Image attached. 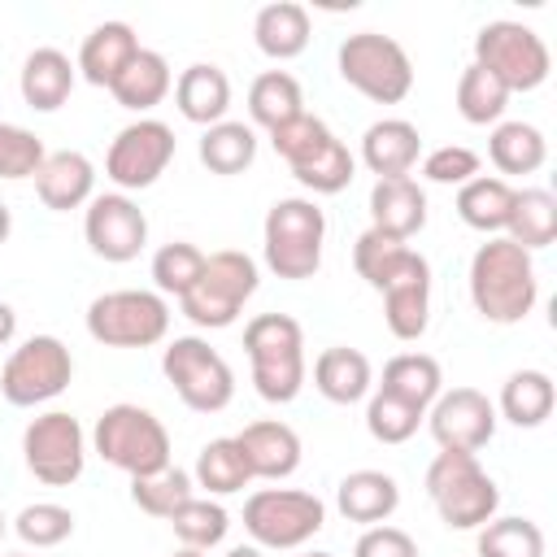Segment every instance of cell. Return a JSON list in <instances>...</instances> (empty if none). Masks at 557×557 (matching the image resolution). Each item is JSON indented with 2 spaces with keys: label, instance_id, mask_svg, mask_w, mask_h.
I'll return each mask as SVG.
<instances>
[{
  "label": "cell",
  "instance_id": "cell-18",
  "mask_svg": "<svg viewBox=\"0 0 557 557\" xmlns=\"http://www.w3.org/2000/svg\"><path fill=\"white\" fill-rule=\"evenodd\" d=\"M370 226L392 239H413L426 226V191L418 178H374L370 187Z\"/></svg>",
  "mask_w": 557,
  "mask_h": 557
},
{
  "label": "cell",
  "instance_id": "cell-33",
  "mask_svg": "<svg viewBox=\"0 0 557 557\" xmlns=\"http://www.w3.org/2000/svg\"><path fill=\"white\" fill-rule=\"evenodd\" d=\"M557 405V392H553V379L544 370H513L500 387V400H496V413L513 426H544L548 413Z\"/></svg>",
  "mask_w": 557,
  "mask_h": 557
},
{
  "label": "cell",
  "instance_id": "cell-46",
  "mask_svg": "<svg viewBox=\"0 0 557 557\" xmlns=\"http://www.w3.org/2000/svg\"><path fill=\"white\" fill-rule=\"evenodd\" d=\"M326 139H331V126H326L322 117H313V113H296L292 122H283V126L270 131V144H274V152L287 161V170L305 165Z\"/></svg>",
  "mask_w": 557,
  "mask_h": 557
},
{
  "label": "cell",
  "instance_id": "cell-4",
  "mask_svg": "<svg viewBox=\"0 0 557 557\" xmlns=\"http://www.w3.org/2000/svg\"><path fill=\"white\" fill-rule=\"evenodd\" d=\"M91 448L122 474H157L170 466V431L144 405H109L91 426Z\"/></svg>",
  "mask_w": 557,
  "mask_h": 557
},
{
  "label": "cell",
  "instance_id": "cell-27",
  "mask_svg": "<svg viewBox=\"0 0 557 557\" xmlns=\"http://www.w3.org/2000/svg\"><path fill=\"white\" fill-rule=\"evenodd\" d=\"M170 87H174L170 61H165L161 52H152V48H139V52L126 61V70L113 78L109 96H113L122 109H131V113H148V109H157V104L170 96Z\"/></svg>",
  "mask_w": 557,
  "mask_h": 557
},
{
  "label": "cell",
  "instance_id": "cell-29",
  "mask_svg": "<svg viewBox=\"0 0 557 557\" xmlns=\"http://www.w3.org/2000/svg\"><path fill=\"white\" fill-rule=\"evenodd\" d=\"M505 239H513L527 252L548 248L557 239V196L548 187H513Z\"/></svg>",
  "mask_w": 557,
  "mask_h": 557
},
{
  "label": "cell",
  "instance_id": "cell-6",
  "mask_svg": "<svg viewBox=\"0 0 557 557\" xmlns=\"http://www.w3.org/2000/svg\"><path fill=\"white\" fill-rule=\"evenodd\" d=\"M335 61H339V78L374 104H400L413 91V61L392 35L357 30L339 44Z\"/></svg>",
  "mask_w": 557,
  "mask_h": 557
},
{
  "label": "cell",
  "instance_id": "cell-30",
  "mask_svg": "<svg viewBox=\"0 0 557 557\" xmlns=\"http://www.w3.org/2000/svg\"><path fill=\"white\" fill-rule=\"evenodd\" d=\"M418 261H422L418 248H409L405 239H392V235H383V231H374V226L361 231L357 244H352V265H357V274H361L374 292H383L387 283H396L400 274H409Z\"/></svg>",
  "mask_w": 557,
  "mask_h": 557
},
{
  "label": "cell",
  "instance_id": "cell-13",
  "mask_svg": "<svg viewBox=\"0 0 557 557\" xmlns=\"http://www.w3.org/2000/svg\"><path fill=\"white\" fill-rule=\"evenodd\" d=\"M22 457L26 470L48 487H70L87 466V435L74 413L48 409L26 422L22 431Z\"/></svg>",
  "mask_w": 557,
  "mask_h": 557
},
{
  "label": "cell",
  "instance_id": "cell-5",
  "mask_svg": "<svg viewBox=\"0 0 557 557\" xmlns=\"http://www.w3.org/2000/svg\"><path fill=\"white\" fill-rule=\"evenodd\" d=\"M265 265L278 278H313L322 265V239H326V213L305 200V196H287L274 200L265 213Z\"/></svg>",
  "mask_w": 557,
  "mask_h": 557
},
{
  "label": "cell",
  "instance_id": "cell-22",
  "mask_svg": "<svg viewBox=\"0 0 557 557\" xmlns=\"http://www.w3.org/2000/svg\"><path fill=\"white\" fill-rule=\"evenodd\" d=\"M74 61L61 52V48H35L26 52L22 61V74H17V87H22V100L35 109V113H57L70 91H74Z\"/></svg>",
  "mask_w": 557,
  "mask_h": 557
},
{
  "label": "cell",
  "instance_id": "cell-42",
  "mask_svg": "<svg viewBox=\"0 0 557 557\" xmlns=\"http://www.w3.org/2000/svg\"><path fill=\"white\" fill-rule=\"evenodd\" d=\"M479 557H544V531L531 518H492L479 527Z\"/></svg>",
  "mask_w": 557,
  "mask_h": 557
},
{
  "label": "cell",
  "instance_id": "cell-47",
  "mask_svg": "<svg viewBox=\"0 0 557 557\" xmlns=\"http://www.w3.org/2000/svg\"><path fill=\"white\" fill-rule=\"evenodd\" d=\"M44 139L17 122H0V178L17 183V178H35L44 165Z\"/></svg>",
  "mask_w": 557,
  "mask_h": 557
},
{
  "label": "cell",
  "instance_id": "cell-32",
  "mask_svg": "<svg viewBox=\"0 0 557 557\" xmlns=\"http://www.w3.org/2000/svg\"><path fill=\"white\" fill-rule=\"evenodd\" d=\"M379 392H392L405 405H413V409L426 413L435 405V396L444 392V370H440V361L431 352H400V357H392L383 366Z\"/></svg>",
  "mask_w": 557,
  "mask_h": 557
},
{
  "label": "cell",
  "instance_id": "cell-20",
  "mask_svg": "<svg viewBox=\"0 0 557 557\" xmlns=\"http://www.w3.org/2000/svg\"><path fill=\"white\" fill-rule=\"evenodd\" d=\"M35 196L44 200V209L70 213V209H78L96 196V165L74 148L48 152L39 174H35Z\"/></svg>",
  "mask_w": 557,
  "mask_h": 557
},
{
  "label": "cell",
  "instance_id": "cell-1",
  "mask_svg": "<svg viewBox=\"0 0 557 557\" xmlns=\"http://www.w3.org/2000/svg\"><path fill=\"white\" fill-rule=\"evenodd\" d=\"M470 300H474L479 318H487L496 326L522 322L540 300V278H535L531 252L505 235H492L487 244H479L470 257Z\"/></svg>",
  "mask_w": 557,
  "mask_h": 557
},
{
  "label": "cell",
  "instance_id": "cell-37",
  "mask_svg": "<svg viewBox=\"0 0 557 557\" xmlns=\"http://www.w3.org/2000/svg\"><path fill=\"white\" fill-rule=\"evenodd\" d=\"M191 483L205 487L209 496H235L252 483L248 466H244V453L235 444V435H222V440H209L200 453H196V470H191Z\"/></svg>",
  "mask_w": 557,
  "mask_h": 557
},
{
  "label": "cell",
  "instance_id": "cell-23",
  "mask_svg": "<svg viewBox=\"0 0 557 557\" xmlns=\"http://www.w3.org/2000/svg\"><path fill=\"white\" fill-rule=\"evenodd\" d=\"M174 104H178V113H183L187 122H196V126L222 122L226 109H231V78H226V70L213 65V61L187 65V70L174 78Z\"/></svg>",
  "mask_w": 557,
  "mask_h": 557
},
{
  "label": "cell",
  "instance_id": "cell-24",
  "mask_svg": "<svg viewBox=\"0 0 557 557\" xmlns=\"http://www.w3.org/2000/svg\"><path fill=\"white\" fill-rule=\"evenodd\" d=\"M335 505H339V513H344L348 522H357V527H379V522H387V518L396 513L400 487H396V479L383 474V470H352V474L339 479Z\"/></svg>",
  "mask_w": 557,
  "mask_h": 557
},
{
  "label": "cell",
  "instance_id": "cell-28",
  "mask_svg": "<svg viewBox=\"0 0 557 557\" xmlns=\"http://www.w3.org/2000/svg\"><path fill=\"white\" fill-rule=\"evenodd\" d=\"M374 383V370H370V357L361 348H322L318 361H313V387L331 400V405H357Z\"/></svg>",
  "mask_w": 557,
  "mask_h": 557
},
{
  "label": "cell",
  "instance_id": "cell-54",
  "mask_svg": "<svg viewBox=\"0 0 557 557\" xmlns=\"http://www.w3.org/2000/svg\"><path fill=\"white\" fill-rule=\"evenodd\" d=\"M305 557H335V553H305Z\"/></svg>",
  "mask_w": 557,
  "mask_h": 557
},
{
  "label": "cell",
  "instance_id": "cell-45",
  "mask_svg": "<svg viewBox=\"0 0 557 557\" xmlns=\"http://www.w3.org/2000/svg\"><path fill=\"white\" fill-rule=\"evenodd\" d=\"M422 409H413V405H405L400 396H392V392H374L370 396V405H366V431L379 440V444H405L418 426H422Z\"/></svg>",
  "mask_w": 557,
  "mask_h": 557
},
{
  "label": "cell",
  "instance_id": "cell-50",
  "mask_svg": "<svg viewBox=\"0 0 557 557\" xmlns=\"http://www.w3.org/2000/svg\"><path fill=\"white\" fill-rule=\"evenodd\" d=\"M13 335H17V313H13V305L0 300V348H4Z\"/></svg>",
  "mask_w": 557,
  "mask_h": 557
},
{
  "label": "cell",
  "instance_id": "cell-52",
  "mask_svg": "<svg viewBox=\"0 0 557 557\" xmlns=\"http://www.w3.org/2000/svg\"><path fill=\"white\" fill-rule=\"evenodd\" d=\"M226 557H265V553H261L257 544H235V548H231Z\"/></svg>",
  "mask_w": 557,
  "mask_h": 557
},
{
  "label": "cell",
  "instance_id": "cell-38",
  "mask_svg": "<svg viewBox=\"0 0 557 557\" xmlns=\"http://www.w3.org/2000/svg\"><path fill=\"white\" fill-rule=\"evenodd\" d=\"M170 527H174V535H178L183 548L209 553L213 544L226 540V531H231V513H226L213 496H191L187 505H178V509L170 513Z\"/></svg>",
  "mask_w": 557,
  "mask_h": 557
},
{
  "label": "cell",
  "instance_id": "cell-39",
  "mask_svg": "<svg viewBox=\"0 0 557 557\" xmlns=\"http://www.w3.org/2000/svg\"><path fill=\"white\" fill-rule=\"evenodd\" d=\"M509 104V91L496 74H487L483 65H466L461 78H457V113L470 122V126H487V122H500Z\"/></svg>",
  "mask_w": 557,
  "mask_h": 557
},
{
  "label": "cell",
  "instance_id": "cell-17",
  "mask_svg": "<svg viewBox=\"0 0 557 557\" xmlns=\"http://www.w3.org/2000/svg\"><path fill=\"white\" fill-rule=\"evenodd\" d=\"M235 444H239L244 466H248L252 479L278 483V479L296 474V466H300V435H296L287 422H278V418L248 422V426L235 435Z\"/></svg>",
  "mask_w": 557,
  "mask_h": 557
},
{
  "label": "cell",
  "instance_id": "cell-53",
  "mask_svg": "<svg viewBox=\"0 0 557 557\" xmlns=\"http://www.w3.org/2000/svg\"><path fill=\"white\" fill-rule=\"evenodd\" d=\"M174 557H205V553H196V548H178Z\"/></svg>",
  "mask_w": 557,
  "mask_h": 557
},
{
  "label": "cell",
  "instance_id": "cell-55",
  "mask_svg": "<svg viewBox=\"0 0 557 557\" xmlns=\"http://www.w3.org/2000/svg\"><path fill=\"white\" fill-rule=\"evenodd\" d=\"M0 535H4V513H0Z\"/></svg>",
  "mask_w": 557,
  "mask_h": 557
},
{
  "label": "cell",
  "instance_id": "cell-16",
  "mask_svg": "<svg viewBox=\"0 0 557 557\" xmlns=\"http://www.w3.org/2000/svg\"><path fill=\"white\" fill-rule=\"evenodd\" d=\"M426 426L440 448L479 453L496 435V405L479 387H453L435 396V405L426 409Z\"/></svg>",
  "mask_w": 557,
  "mask_h": 557
},
{
  "label": "cell",
  "instance_id": "cell-9",
  "mask_svg": "<svg viewBox=\"0 0 557 557\" xmlns=\"http://www.w3.org/2000/svg\"><path fill=\"white\" fill-rule=\"evenodd\" d=\"M161 374L170 379L178 400L196 413H218L235 396V374L226 357L200 335H174L161 352Z\"/></svg>",
  "mask_w": 557,
  "mask_h": 557
},
{
  "label": "cell",
  "instance_id": "cell-56",
  "mask_svg": "<svg viewBox=\"0 0 557 557\" xmlns=\"http://www.w3.org/2000/svg\"><path fill=\"white\" fill-rule=\"evenodd\" d=\"M9 557H26V553H9Z\"/></svg>",
  "mask_w": 557,
  "mask_h": 557
},
{
  "label": "cell",
  "instance_id": "cell-10",
  "mask_svg": "<svg viewBox=\"0 0 557 557\" xmlns=\"http://www.w3.org/2000/svg\"><path fill=\"white\" fill-rule=\"evenodd\" d=\"M326 527V505L300 487H261L244 500V531L257 548H300Z\"/></svg>",
  "mask_w": 557,
  "mask_h": 557
},
{
  "label": "cell",
  "instance_id": "cell-43",
  "mask_svg": "<svg viewBox=\"0 0 557 557\" xmlns=\"http://www.w3.org/2000/svg\"><path fill=\"white\" fill-rule=\"evenodd\" d=\"M205 270V252L187 239H174V244H161L152 252V283L161 296H183Z\"/></svg>",
  "mask_w": 557,
  "mask_h": 557
},
{
  "label": "cell",
  "instance_id": "cell-49",
  "mask_svg": "<svg viewBox=\"0 0 557 557\" xmlns=\"http://www.w3.org/2000/svg\"><path fill=\"white\" fill-rule=\"evenodd\" d=\"M352 557H418V544H413L409 531L379 522V527H366V531L357 535Z\"/></svg>",
  "mask_w": 557,
  "mask_h": 557
},
{
  "label": "cell",
  "instance_id": "cell-15",
  "mask_svg": "<svg viewBox=\"0 0 557 557\" xmlns=\"http://www.w3.org/2000/svg\"><path fill=\"white\" fill-rule=\"evenodd\" d=\"M83 235H87V248L100 257V261H135L148 244V218L144 209L126 196V191H104V196H91L87 200V213H83Z\"/></svg>",
  "mask_w": 557,
  "mask_h": 557
},
{
  "label": "cell",
  "instance_id": "cell-8",
  "mask_svg": "<svg viewBox=\"0 0 557 557\" xmlns=\"http://www.w3.org/2000/svg\"><path fill=\"white\" fill-rule=\"evenodd\" d=\"M170 331V305L161 292L117 287L87 305V335L104 348H152Z\"/></svg>",
  "mask_w": 557,
  "mask_h": 557
},
{
  "label": "cell",
  "instance_id": "cell-3",
  "mask_svg": "<svg viewBox=\"0 0 557 557\" xmlns=\"http://www.w3.org/2000/svg\"><path fill=\"white\" fill-rule=\"evenodd\" d=\"M426 496H431L435 513L444 518V527H453V531H474V527L492 522L496 505H500L496 479L479 466V457L448 453V448H440L435 461L426 466Z\"/></svg>",
  "mask_w": 557,
  "mask_h": 557
},
{
  "label": "cell",
  "instance_id": "cell-25",
  "mask_svg": "<svg viewBox=\"0 0 557 557\" xmlns=\"http://www.w3.org/2000/svg\"><path fill=\"white\" fill-rule=\"evenodd\" d=\"M309 35H313V22H309V9L296 4V0H274L265 9H257L252 17V39L257 48L270 57V61H292L309 48Z\"/></svg>",
  "mask_w": 557,
  "mask_h": 557
},
{
  "label": "cell",
  "instance_id": "cell-12",
  "mask_svg": "<svg viewBox=\"0 0 557 557\" xmlns=\"http://www.w3.org/2000/svg\"><path fill=\"white\" fill-rule=\"evenodd\" d=\"M74 379V357L57 335H30L17 344L0 370V392L17 409H35L52 396H61Z\"/></svg>",
  "mask_w": 557,
  "mask_h": 557
},
{
  "label": "cell",
  "instance_id": "cell-34",
  "mask_svg": "<svg viewBox=\"0 0 557 557\" xmlns=\"http://www.w3.org/2000/svg\"><path fill=\"white\" fill-rule=\"evenodd\" d=\"M487 157L500 170V178L505 174H535L548 161V139L531 122H496V131L487 135Z\"/></svg>",
  "mask_w": 557,
  "mask_h": 557
},
{
  "label": "cell",
  "instance_id": "cell-14",
  "mask_svg": "<svg viewBox=\"0 0 557 557\" xmlns=\"http://www.w3.org/2000/svg\"><path fill=\"white\" fill-rule=\"evenodd\" d=\"M170 161H174V131L157 117H139L113 135L104 152V174L122 191H144L165 174Z\"/></svg>",
  "mask_w": 557,
  "mask_h": 557
},
{
  "label": "cell",
  "instance_id": "cell-48",
  "mask_svg": "<svg viewBox=\"0 0 557 557\" xmlns=\"http://www.w3.org/2000/svg\"><path fill=\"white\" fill-rule=\"evenodd\" d=\"M479 174V152L466 148V144H444V148H431L422 157V178L426 183H440V187H461Z\"/></svg>",
  "mask_w": 557,
  "mask_h": 557
},
{
  "label": "cell",
  "instance_id": "cell-21",
  "mask_svg": "<svg viewBox=\"0 0 557 557\" xmlns=\"http://www.w3.org/2000/svg\"><path fill=\"white\" fill-rule=\"evenodd\" d=\"M383 322L396 339H422L431 322V261L422 257L409 274L383 287Z\"/></svg>",
  "mask_w": 557,
  "mask_h": 557
},
{
  "label": "cell",
  "instance_id": "cell-36",
  "mask_svg": "<svg viewBox=\"0 0 557 557\" xmlns=\"http://www.w3.org/2000/svg\"><path fill=\"white\" fill-rule=\"evenodd\" d=\"M296 113H305V91H300V83L287 70H265V74L252 78V87H248V117H252V126L274 131L283 122H292Z\"/></svg>",
  "mask_w": 557,
  "mask_h": 557
},
{
  "label": "cell",
  "instance_id": "cell-26",
  "mask_svg": "<svg viewBox=\"0 0 557 557\" xmlns=\"http://www.w3.org/2000/svg\"><path fill=\"white\" fill-rule=\"evenodd\" d=\"M135 52H139V39H135V30H131L126 22H100V26L83 39L74 70H78L91 87H113V78L126 70V61H131Z\"/></svg>",
  "mask_w": 557,
  "mask_h": 557
},
{
  "label": "cell",
  "instance_id": "cell-31",
  "mask_svg": "<svg viewBox=\"0 0 557 557\" xmlns=\"http://www.w3.org/2000/svg\"><path fill=\"white\" fill-rule=\"evenodd\" d=\"M509 205H513V187L500 174H474L470 183L457 187V218L470 231L500 235L509 222Z\"/></svg>",
  "mask_w": 557,
  "mask_h": 557
},
{
  "label": "cell",
  "instance_id": "cell-19",
  "mask_svg": "<svg viewBox=\"0 0 557 557\" xmlns=\"http://www.w3.org/2000/svg\"><path fill=\"white\" fill-rule=\"evenodd\" d=\"M418 152H422V135L405 117H379L361 135V165L374 178H405L418 165Z\"/></svg>",
  "mask_w": 557,
  "mask_h": 557
},
{
  "label": "cell",
  "instance_id": "cell-51",
  "mask_svg": "<svg viewBox=\"0 0 557 557\" xmlns=\"http://www.w3.org/2000/svg\"><path fill=\"white\" fill-rule=\"evenodd\" d=\"M9 231H13V213H9V205L0 200V244L9 239Z\"/></svg>",
  "mask_w": 557,
  "mask_h": 557
},
{
  "label": "cell",
  "instance_id": "cell-7",
  "mask_svg": "<svg viewBox=\"0 0 557 557\" xmlns=\"http://www.w3.org/2000/svg\"><path fill=\"white\" fill-rule=\"evenodd\" d=\"M257 292V261L239 248H222V252H209L205 257V270L200 278L178 296V309L187 322L196 326H209V331H222L239 318L244 300Z\"/></svg>",
  "mask_w": 557,
  "mask_h": 557
},
{
  "label": "cell",
  "instance_id": "cell-41",
  "mask_svg": "<svg viewBox=\"0 0 557 557\" xmlns=\"http://www.w3.org/2000/svg\"><path fill=\"white\" fill-rule=\"evenodd\" d=\"M191 496H196V483H191V474L178 470L174 461H170L165 470H157V474L131 479V500H135L148 518H165V522H170V513H174L178 505H187Z\"/></svg>",
  "mask_w": 557,
  "mask_h": 557
},
{
  "label": "cell",
  "instance_id": "cell-40",
  "mask_svg": "<svg viewBox=\"0 0 557 557\" xmlns=\"http://www.w3.org/2000/svg\"><path fill=\"white\" fill-rule=\"evenodd\" d=\"M292 174H296V183L309 187L313 196H335V191H344V187L357 178V157L348 152L344 139L331 135V139H326L305 165H296Z\"/></svg>",
  "mask_w": 557,
  "mask_h": 557
},
{
  "label": "cell",
  "instance_id": "cell-35",
  "mask_svg": "<svg viewBox=\"0 0 557 557\" xmlns=\"http://www.w3.org/2000/svg\"><path fill=\"white\" fill-rule=\"evenodd\" d=\"M257 161V131L248 122H213L200 135V165L209 174H244Z\"/></svg>",
  "mask_w": 557,
  "mask_h": 557
},
{
  "label": "cell",
  "instance_id": "cell-11",
  "mask_svg": "<svg viewBox=\"0 0 557 557\" xmlns=\"http://www.w3.org/2000/svg\"><path fill=\"white\" fill-rule=\"evenodd\" d=\"M474 65L496 74L505 83V91L513 96V91L544 87V78L553 70V57H548V44L531 26L496 17V22L479 26V35H474Z\"/></svg>",
  "mask_w": 557,
  "mask_h": 557
},
{
  "label": "cell",
  "instance_id": "cell-2",
  "mask_svg": "<svg viewBox=\"0 0 557 557\" xmlns=\"http://www.w3.org/2000/svg\"><path fill=\"white\" fill-rule=\"evenodd\" d=\"M244 352L252 366L257 396L287 405L305 387V331L292 313H257L244 326Z\"/></svg>",
  "mask_w": 557,
  "mask_h": 557
},
{
  "label": "cell",
  "instance_id": "cell-44",
  "mask_svg": "<svg viewBox=\"0 0 557 557\" xmlns=\"http://www.w3.org/2000/svg\"><path fill=\"white\" fill-rule=\"evenodd\" d=\"M13 531L22 535V544L30 548H57L74 535V513L57 500H35L13 518Z\"/></svg>",
  "mask_w": 557,
  "mask_h": 557
}]
</instances>
